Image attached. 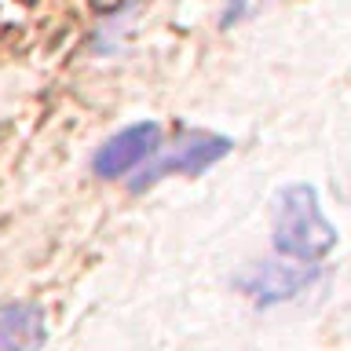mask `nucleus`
Segmentation results:
<instances>
[{"label":"nucleus","mask_w":351,"mask_h":351,"mask_svg":"<svg viewBox=\"0 0 351 351\" xmlns=\"http://www.w3.org/2000/svg\"><path fill=\"white\" fill-rule=\"evenodd\" d=\"M271 238L278 256L322 263L337 249V227L322 216L311 183H285L271 197Z\"/></svg>","instance_id":"obj_1"},{"label":"nucleus","mask_w":351,"mask_h":351,"mask_svg":"<svg viewBox=\"0 0 351 351\" xmlns=\"http://www.w3.org/2000/svg\"><path fill=\"white\" fill-rule=\"evenodd\" d=\"M230 147H234V143L227 136H216V132H183L165 154L158 147L139 165V176L132 180V191H147V186H154L158 180H165V176H172V172L176 176H197V172H205L208 165H216L219 158H227Z\"/></svg>","instance_id":"obj_2"},{"label":"nucleus","mask_w":351,"mask_h":351,"mask_svg":"<svg viewBox=\"0 0 351 351\" xmlns=\"http://www.w3.org/2000/svg\"><path fill=\"white\" fill-rule=\"evenodd\" d=\"M318 278V263L304 260H252L245 271L234 274V289L241 296H249L256 307H274L282 300H293L300 289H307Z\"/></svg>","instance_id":"obj_3"},{"label":"nucleus","mask_w":351,"mask_h":351,"mask_svg":"<svg viewBox=\"0 0 351 351\" xmlns=\"http://www.w3.org/2000/svg\"><path fill=\"white\" fill-rule=\"evenodd\" d=\"M161 147V125L158 121H136V125L121 128L117 136H110L92 158V172L99 180H121L132 169H139L154 150Z\"/></svg>","instance_id":"obj_4"},{"label":"nucleus","mask_w":351,"mask_h":351,"mask_svg":"<svg viewBox=\"0 0 351 351\" xmlns=\"http://www.w3.org/2000/svg\"><path fill=\"white\" fill-rule=\"evenodd\" d=\"M44 340H48V318H44L40 304H0V351H40Z\"/></svg>","instance_id":"obj_5"},{"label":"nucleus","mask_w":351,"mask_h":351,"mask_svg":"<svg viewBox=\"0 0 351 351\" xmlns=\"http://www.w3.org/2000/svg\"><path fill=\"white\" fill-rule=\"evenodd\" d=\"M249 0H227V11H223V26H230V22H238L241 15H245Z\"/></svg>","instance_id":"obj_6"}]
</instances>
